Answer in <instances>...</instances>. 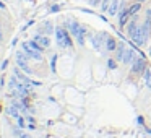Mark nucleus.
Segmentation results:
<instances>
[{
    "mask_svg": "<svg viewBox=\"0 0 151 138\" xmlns=\"http://www.w3.org/2000/svg\"><path fill=\"white\" fill-rule=\"evenodd\" d=\"M127 34L132 39V42L137 44V46H145V37H143V31H141V24H138L137 15L132 17L130 23L127 24Z\"/></svg>",
    "mask_w": 151,
    "mask_h": 138,
    "instance_id": "obj_1",
    "label": "nucleus"
},
{
    "mask_svg": "<svg viewBox=\"0 0 151 138\" xmlns=\"http://www.w3.org/2000/svg\"><path fill=\"white\" fill-rule=\"evenodd\" d=\"M55 42L60 49H70L73 47L72 34L65 26H55Z\"/></svg>",
    "mask_w": 151,
    "mask_h": 138,
    "instance_id": "obj_2",
    "label": "nucleus"
},
{
    "mask_svg": "<svg viewBox=\"0 0 151 138\" xmlns=\"http://www.w3.org/2000/svg\"><path fill=\"white\" fill-rule=\"evenodd\" d=\"M28 60H29V57L26 55V52H24V50H18V52H17V60H15V62H17V65L20 67V68L26 73V75H33L34 72H33V68H29Z\"/></svg>",
    "mask_w": 151,
    "mask_h": 138,
    "instance_id": "obj_3",
    "label": "nucleus"
},
{
    "mask_svg": "<svg viewBox=\"0 0 151 138\" xmlns=\"http://www.w3.org/2000/svg\"><path fill=\"white\" fill-rule=\"evenodd\" d=\"M148 68V63L145 60V55H140L135 59V62L132 63V73L133 75H143Z\"/></svg>",
    "mask_w": 151,
    "mask_h": 138,
    "instance_id": "obj_4",
    "label": "nucleus"
},
{
    "mask_svg": "<svg viewBox=\"0 0 151 138\" xmlns=\"http://www.w3.org/2000/svg\"><path fill=\"white\" fill-rule=\"evenodd\" d=\"M21 47H23V50L26 52V55L29 57V59L36 60V62H41V60H42V52H39V50H34L33 47L29 46V42H28V41L21 44Z\"/></svg>",
    "mask_w": 151,
    "mask_h": 138,
    "instance_id": "obj_5",
    "label": "nucleus"
},
{
    "mask_svg": "<svg viewBox=\"0 0 151 138\" xmlns=\"http://www.w3.org/2000/svg\"><path fill=\"white\" fill-rule=\"evenodd\" d=\"M128 18L130 17V12H128V7H125L124 4H120V13H119V28H124L125 24L128 23Z\"/></svg>",
    "mask_w": 151,
    "mask_h": 138,
    "instance_id": "obj_6",
    "label": "nucleus"
},
{
    "mask_svg": "<svg viewBox=\"0 0 151 138\" xmlns=\"http://www.w3.org/2000/svg\"><path fill=\"white\" fill-rule=\"evenodd\" d=\"M91 37V42H93V49H96V50H99L102 47V42L106 44V39H107V36H106V33H99L98 36H89Z\"/></svg>",
    "mask_w": 151,
    "mask_h": 138,
    "instance_id": "obj_7",
    "label": "nucleus"
},
{
    "mask_svg": "<svg viewBox=\"0 0 151 138\" xmlns=\"http://www.w3.org/2000/svg\"><path fill=\"white\" fill-rule=\"evenodd\" d=\"M141 31H143L145 42H148V39L151 37V17H146V20L141 23Z\"/></svg>",
    "mask_w": 151,
    "mask_h": 138,
    "instance_id": "obj_8",
    "label": "nucleus"
},
{
    "mask_svg": "<svg viewBox=\"0 0 151 138\" xmlns=\"http://www.w3.org/2000/svg\"><path fill=\"white\" fill-rule=\"evenodd\" d=\"M135 52H137V50H135L133 47H132V49H128V47H127V50H125V55H124V60H122V62H124L125 65H132V63L135 62V59H137Z\"/></svg>",
    "mask_w": 151,
    "mask_h": 138,
    "instance_id": "obj_9",
    "label": "nucleus"
},
{
    "mask_svg": "<svg viewBox=\"0 0 151 138\" xmlns=\"http://www.w3.org/2000/svg\"><path fill=\"white\" fill-rule=\"evenodd\" d=\"M34 41H36L37 44H41L42 47H50V37L47 36V34H34V37H33Z\"/></svg>",
    "mask_w": 151,
    "mask_h": 138,
    "instance_id": "obj_10",
    "label": "nucleus"
},
{
    "mask_svg": "<svg viewBox=\"0 0 151 138\" xmlns=\"http://www.w3.org/2000/svg\"><path fill=\"white\" fill-rule=\"evenodd\" d=\"M13 75L17 76V78L20 80L21 83H26V85H33V83H31V81H33V80H31L29 76H26V75H24V73L21 72V68H20V67H18V65H17V68L13 70Z\"/></svg>",
    "mask_w": 151,
    "mask_h": 138,
    "instance_id": "obj_11",
    "label": "nucleus"
},
{
    "mask_svg": "<svg viewBox=\"0 0 151 138\" xmlns=\"http://www.w3.org/2000/svg\"><path fill=\"white\" fill-rule=\"evenodd\" d=\"M125 50H127V46L124 44V41H122V42H119L117 49H115V60H117V62H122V60H124Z\"/></svg>",
    "mask_w": 151,
    "mask_h": 138,
    "instance_id": "obj_12",
    "label": "nucleus"
},
{
    "mask_svg": "<svg viewBox=\"0 0 151 138\" xmlns=\"http://www.w3.org/2000/svg\"><path fill=\"white\" fill-rule=\"evenodd\" d=\"M119 8H120V2H119V0H111L109 8H107L109 17H115V15L119 13Z\"/></svg>",
    "mask_w": 151,
    "mask_h": 138,
    "instance_id": "obj_13",
    "label": "nucleus"
},
{
    "mask_svg": "<svg viewBox=\"0 0 151 138\" xmlns=\"http://www.w3.org/2000/svg\"><path fill=\"white\" fill-rule=\"evenodd\" d=\"M117 46H119V42L115 41V37L107 36V39H106V49L111 50V52H114V50L117 49Z\"/></svg>",
    "mask_w": 151,
    "mask_h": 138,
    "instance_id": "obj_14",
    "label": "nucleus"
},
{
    "mask_svg": "<svg viewBox=\"0 0 151 138\" xmlns=\"http://www.w3.org/2000/svg\"><path fill=\"white\" fill-rule=\"evenodd\" d=\"M75 39H76V42H78L80 47L85 46V41H86V28H85V26H81V29H80L78 34H76Z\"/></svg>",
    "mask_w": 151,
    "mask_h": 138,
    "instance_id": "obj_15",
    "label": "nucleus"
},
{
    "mask_svg": "<svg viewBox=\"0 0 151 138\" xmlns=\"http://www.w3.org/2000/svg\"><path fill=\"white\" fill-rule=\"evenodd\" d=\"M140 10H141V4H140V2H135V4H132L130 7H128V12H130V17H135V15H137Z\"/></svg>",
    "mask_w": 151,
    "mask_h": 138,
    "instance_id": "obj_16",
    "label": "nucleus"
},
{
    "mask_svg": "<svg viewBox=\"0 0 151 138\" xmlns=\"http://www.w3.org/2000/svg\"><path fill=\"white\" fill-rule=\"evenodd\" d=\"M42 29H44V34H47V36H49V34H55V28L52 26L50 21H46V23H44Z\"/></svg>",
    "mask_w": 151,
    "mask_h": 138,
    "instance_id": "obj_17",
    "label": "nucleus"
},
{
    "mask_svg": "<svg viewBox=\"0 0 151 138\" xmlns=\"http://www.w3.org/2000/svg\"><path fill=\"white\" fill-rule=\"evenodd\" d=\"M143 78H145V83H146L148 89L151 91V70L150 68H146V72L143 73Z\"/></svg>",
    "mask_w": 151,
    "mask_h": 138,
    "instance_id": "obj_18",
    "label": "nucleus"
},
{
    "mask_svg": "<svg viewBox=\"0 0 151 138\" xmlns=\"http://www.w3.org/2000/svg\"><path fill=\"white\" fill-rule=\"evenodd\" d=\"M7 114L10 115V117H15V119H18V115H21V112L18 111L17 107H13V106H10V107L7 109Z\"/></svg>",
    "mask_w": 151,
    "mask_h": 138,
    "instance_id": "obj_19",
    "label": "nucleus"
},
{
    "mask_svg": "<svg viewBox=\"0 0 151 138\" xmlns=\"http://www.w3.org/2000/svg\"><path fill=\"white\" fill-rule=\"evenodd\" d=\"M28 42H29V46L33 47L34 50H39V52H42V54H44V50H46V47H42V46H41V44H37V42H36V41H34V39L28 41Z\"/></svg>",
    "mask_w": 151,
    "mask_h": 138,
    "instance_id": "obj_20",
    "label": "nucleus"
},
{
    "mask_svg": "<svg viewBox=\"0 0 151 138\" xmlns=\"http://www.w3.org/2000/svg\"><path fill=\"white\" fill-rule=\"evenodd\" d=\"M24 120H26V119L23 117V115H18V119H17V125L20 128H24V127H28L26 124H24Z\"/></svg>",
    "mask_w": 151,
    "mask_h": 138,
    "instance_id": "obj_21",
    "label": "nucleus"
},
{
    "mask_svg": "<svg viewBox=\"0 0 151 138\" xmlns=\"http://www.w3.org/2000/svg\"><path fill=\"white\" fill-rule=\"evenodd\" d=\"M107 68L109 70H115V68H117V62H115V59H109L107 60Z\"/></svg>",
    "mask_w": 151,
    "mask_h": 138,
    "instance_id": "obj_22",
    "label": "nucleus"
},
{
    "mask_svg": "<svg viewBox=\"0 0 151 138\" xmlns=\"http://www.w3.org/2000/svg\"><path fill=\"white\" fill-rule=\"evenodd\" d=\"M21 133H23V128H20L18 125H15V127H13V135L20 138V137H21Z\"/></svg>",
    "mask_w": 151,
    "mask_h": 138,
    "instance_id": "obj_23",
    "label": "nucleus"
},
{
    "mask_svg": "<svg viewBox=\"0 0 151 138\" xmlns=\"http://www.w3.org/2000/svg\"><path fill=\"white\" fill-rule=\"evenodd\" d=\"M55 60H57V54H54L52 60H50V70H52V73H55Z\"/></svg>",
    "mask_w": 151,
    "mask_h": 138,
    "instance_id": "obj_24",
    "label": "nucleus"
},
{
    "mask_svg": "<svg viewBox=\"0 0 151 138\" xmlns=\"http://www.w3.org/2000/svg\"><path fill=\"white\" fill-rule=\"evenodd\" d=\"M101 2H102V0H88V4L91 5V7H98Z\"/></svg>",
    "mask_w": 151,
    "mask_h": 138,
    "instance_id": "obj_25",
    "label": "nucleus"
},
{
    "mask_svg": "<svg viewBox=\"0 0 151 138\" xmlns=\"http://www.w3.org/2000/svg\"><path fill=\"white\" fill-rule=\"evenodd\" d=\"M49 12H50V13H57V12H60V7H59V5H52Z\"/></svg>",
    "mask_w": 151,
    "mask_h": 138,
    "instance_id": "obj_26",
    "label": "nucleus"
},
{
    "mask_svg": "<svg viewBox=\"0 0 151 138\" xmlns=\"http://www.w3.org/2000/svg\"><path fill=\"white\" fill-rule=\"evenodd\" d=\"M137 124L138 125H145V117H143V115H138V117H137Z\"/></svg>",
    "mask_w": 151,
    "mask_h": 138,
    "instance_id": "obj_27",
    "label": "nucleus"
},
{
    "mask_svg": "<svg viewBox=\"0 0 151 138\" xmlns=\"http://www.w3.org/2000/svg\"><path fill=\"white\" fill-rule=\"evenodd\" d=\"M26 120L29 122V124H36V119H34V117H31V115H28V117H26Z\"/></svg>",
    "mask_w": 151,
    "mask_h": 138,
    "instance_id": "obj_28",
    "label": "nucleus"
},
{
    "mask_svg": "<svg viewBox=\"0 0 151 138\" xmlns=\"http://www.w3.org/2000/svg\"><path fill=\"white\" fill-rule=\"evenodd\" d=\"M7 67H8V60H4V62H2V67H0V68H2V70H5Z\"/></svg>",
    "mask_w": 151,
    "mask_h": 138,
    "instance_id": "obj_29",
    "label": "nucleus"
},
{
    "mask_svg": "<svg viewBox=\"0 0 151 138\" xmlns=\"http://www.w3.org/2000/svg\"><path fill=\"white\" fill-rule=\"evenodd\" d=\"M31 83H33V86H41V85H42V83H41V81H36V80H33V81H31Z\"/></svg>",
    "mask_w": 151,
    "mask_h": 138,
    "instance_id": "obj_30",
    "label": "nucleus"
},
{
    "mask_svg": "<svg viewBox=\"0 0 151 138\" xmlns=\"http://www.w3.org/2000/svg\"><path fill=\"white\" fill-rule=\"evenodd\" d=\"M28 128H29V130H34V128H36V124H28Z\"/></svg>",
    "mask_w": 151,
    "mask_h": 138,
    "instance_id": "obj_31",
    "label": "nucleus"
},
{
    "mask_svg": "<svg viewBox=\"0 0 151 138\" xmlns=\"http://www.w3.org/2000/svg\"><path fill=\"white\" fill-rule=\"evenodd\" d=\"M20 138H29V135H28V133H24V132H23V133H21V137Z\"/></svg>",
    "mask_w": 151,
    "mask_h": 138,
    "instance_id": "obj_32",
    "label": "nucleus"
},
{
    "mask_svg": "<svg viewBox=\"0 0 151 138\" xmlns=\"http://www.w3.org/2000/svg\"><path fill=\"white\" fill-rule=\"evenodd\" d=\"M0 8H2V10H4V8H5V4H4V0H0Z\"/></svg>",
    "mask_w": 151,
    "mask_h": 138,
    "instance_id": "obj_33",
    "label": "nucleus"
},
{
    "mask_svg": "<svg viewBox=\"0 0 151 138\" xmlns=\"http://www.w3.org/2000/svg\"><path fill=\"white\" fill-rule=\"evenodd\" d=\"M145 130H146V133L151 135V127H145Z\"/></svg>",
    "mask_w": 151,
    "mask_h": 138,
    "instance_id": "obj_34",
    "label": "nucleus"
},
{
    "mask_svg": "<svg viewBox=\"0 0 151 138\" xmlns=\"http://www.w3.org/2000/svg\"><path fill=\"white\" fill-rule=\"evenodd\" d=\"M2 37H4V34H2V28H0V41H2Z\"/></svg>",
    "mask_w": 151,
    "mask_h": 138,
    "instance_id": "obj_35",
    "label": "nucleus"
},
{
    "mask_svg": "<svg viewBox=\"0 0 151 138\" xmlns=\"http://www.w3.org/2000/svg\"><path fill=\"white\" fill-rule=\"evenodd\" d=\"M137 2H140V4H143V2H146V0H137Z\"/></svg>",
    "mask_w": 151,
    "mask_h": 138,
    "instance_id": "obj_36",
    "label": "nucleus"
},
{
    "mask_svg": "<svg viewBox=\"0 0 151 138\" xmlns=\"http://www.w3.org/2000/svg\"><path fill=\"white\" fill-rule=\"evenodd\" d=\"M150 55H151V47H150Z\"/></svg>",
    "mask_w": 151,
    "mask_h": 138,
    "instance_id": "obj_37",
    "label": "nucleus"
},
{
    "mask_svg": "<svg viewBox=\"0 0 151 138\" xmlns=\"http://www.w3.org/2000/svg\"><path fill=\"white\" fill-rule=\"evenodd\" d=\"M0 112H2V106H0Z\"/></svg>",
    "mask_w": 151,
    "mask_h": 138,
    "instance_id": "obj_38",
    "label": "nucleus"
},
{
    "mask_svg": "<svg viewBox=\"0 0 151 138\" xmlns=\"http://www.w3.org/2000/svg\"><path fill=\"white\" fill-rule=\"evenodd\" d=\"M0 26H2V24H0Z\"/></svg>",
    "mask_w": 151,
    "mask_h": 138,
    "instance_id": "obj_39",
    "label": "nucleus"
}]
</instances>
